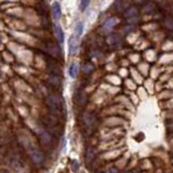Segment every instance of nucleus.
<instances>
[{
  "mask_svg": "<svg viewBox=\"0 0 173 173\" xmlns=\"http://www.w3.org/2000/svg\"><path fill=\"white\" fill-rule=\"evenodd\" d=\"M45 104L50 108V110L55 115H61L64 111V102L58 94H50L45 98Z\"/></svg>",
  "mask_w": 173,
  "mask_h": 173,
  "instance_id": "obj_1",
  "label": "nucleus"
},
{
  "mask_svg": "<svg viewBox=\"0 0 173 173\" xmlns=\"http://www.w3.org/2000/svg\"><path fill=\"white\" fill-rule=\"evenodd\" d=\"M29 157L32 162H35V163H41L43 161V159H45L43 153L41 152L40 149H38V148H34V149L30 150Z\"/></svg>",
  "mask_w": 173,
  "mask_h": 173,
  "instance_id": "obj_2",
  "label": "nucleus"
},
{
  "mask_svg": "<svg viewBox=\"0 0 173 173\" xmlns=\"http://www.w3.org/2000/svg\"><path fill=\"white\" fill-rule=\"evenodd\" d=\"M79 48V37L77 35H71V37L69 38L68 41V49H69V54H74L78 51Z\"/></svg>",
  "mask_w": 173,
  "mask_h": 173,
  "instance_id": "obj_3",
  "label": "nucleus"
},
{
  "mask_svg": "<svg viewBox=\"0 0 173 173\" xmlns=\"http://www.w3.org/2000/svg\"><path fill=\"white\" fill-rule=\"evenodd\" d=\"M53 32H54V35H55L56 40L58 41L60 45H62L64 42V32H63V29L61 28V26L58 24L56 23L53 24Z\"/></svg>",
  "mask_w": 173,
  "mask_h": 173,
  "instance_id": "obj_4",
  "label": "nucleus"
},
{
  "mask_svg": "<svg viewBox=\"0 0 173 173\" xmlns=\"http://www.w3.org/2000/svg\"><path fill=\"white\" fill-rule=\"evenodd\" d=\"M52 17L55 22L60 21L61 16H62V10H61V6L58 2H54L52 4Z\"/></svg>",
  "mask_w": 173,
  "mask_h": 173,
  "instance_id": "obj_5",
  "label": "nucleus"
},
{
  "mask_svg": "<svg viewBox=\"0 0 173 173\" xmlns=\"http://www.w3.org/2000/svg\"><path fill=\"white\" fill-rule=\"evenodd\" d=\"M86 101H87V97H86V94H84V92L78 91L77 94H75V103L77 105L81 106V105H84V103H86Z\"/></svg>",
  "mask_w": 173,
  "mask_h": 173,
  "instance_id": "obj_6",
  "label": "nucleus"
},
{
  "mask_svg": "<svg viewBox=\"0 0 173 173\" xmlns=\"http://www.w3.org/2000/svg\"><path fill=\"white\" fill-rule=\"evenodd\" d=\"M117 22H118L117 19H115V17H111V19H107V21L104 23V26H103V30H104V32H107L109 29H111V28L117 24Z\"/></svg>",
  "mask_w": 173,
  "mask_h": 173,
  "instance_id": "obj_7",
  "label": "nucleus"
},
{
  "mask_svg": "<svg viewBox=\"0 0 173 173\" xmlns=\"http://www.w3.org/2000/svg\"><path fill=\"white\" fill-rule=\"evenodd\" d=\"M77 73H78V66L76 63H73V64L71 65V67H69V76H71V78H75L76 76H77Z\"/></svg>",
  "mask_w": 173,
  "mask_h": 173,
  "instance_id": "obj_8",
  "label": "nucleus"
},
{
  "mask_svg": "<svg viewBox=\"0 0 173 173\" xmlns=\"http://www.w3.org/2000/svg\"><path fill=\"white\" fill-rule=\"evenodd\" d=\"M50 82L54 86H60L61 84V79L58 78V76L56 75H51L50 76Z\"/></svg>",
  "mask_w": 173,
  "mask_h": 173,
  "instance_id": "obj_9",
  "label": "nucleus"
},
{
  "mask_svg": "<svg viewBox=\"0 0 173 173\" xmlns=\"http://www.w3.org/2000/svg\"><path fill=\"white\" fill-rule=\"evenodd\" d=\"M84 122H86L87 126H91L92 121H93V119H92V115L89 113H86L84 116Z\"/></svg>",
  "mask_w": 173,
  "mask_h": 173,
  "instance_id": "obj_10",
  "label": "nucleus"
},
{
  "mask_svg": "<svg viewBox=\"0 0 173 173\" xmlns=\"http://www.w3.org/2000/svg\"><path fill=\"white\" fill-rule=\"evenodd\" d=\"M136 14H137V11L135 10L134 8L129 9V10H127L126 13H124V15H126L127 17H133V16H135Z\"/></svg>",
  "mask_w": 173,
  "mask_h": 173,
  "instance_id": "obj_11",
  "label": "nucleus"
},
{
  "mask_svg": "<svg viewBox=\"0 0 173 173\" xmlns=\"http://www.w3.org/2000/svg\"><path fill=\"white\" fill-rule=\"evenodd\" d=\"M82 30H84V24L82 23H78L77 26H76V29H75V35H77L78 37L82 34Z\"/></svg>",
  "mask_w": 173,
  "mask_h": 173,
  "instance_id": "obj_12",
  "label": "nucleus"
},
{
  "mask_svg": "<svg viewBox=\"0 0 173 173\" xmlns=\"http://www.w3.org/2000/svg\"><path fill=\"white\" fill-rule=\"evenodd\" d=\"M165 25H166V27L167 28L173 30V17H168V19H166Z\"/></svg>",
  "mask_w": 173,
  "mask_h": 173,
  "instance_id": "obj_13",
  "label": "nucleus"
},
{
  "mask_svg": "<svg viewBox=\"0 0 173 173\" xmlns=\"http://www.w3.org/2000/svg\"><path fill=\"white\" fill-rule=\"evenodd\" d=\"M90 1H91V0H81V2H80V10L81 11L86 10L88 8V6L90 4Z\"/></svg>",
  "mask_w": 173,
  "mask_h": 173,
  "instance_id": "obj_14",
  "label": "nucleus"
},
{
  "mask_svg": "<svg viewBox=\"0 0 173 173\" xmlns=\"http://www.w3.org/2000/svg\"><path fill=\"white\" fill-rule=\"evenodd\" d=\"M92 69H93V64H92V63H87V64L84 66V73L89 74Z\"/></svg>",
  "mask_w": 173,
  "mask_h": 173,
  "instance_id": "obj_15",
  "label": "nucleus"
},
{
  "mask_svg": "<svg viewBox=\"0 0 173 173\" xmlns=\"http://www.w3.org/2000/svg\"><path fill=\"white\" fill-rule=\"evenodd\" d=\"M40 139L42 140L43 142H48L50 140V134L48 132H43L42 134L40 135Z\"/></svg>",
  "mask_w": 173,
  "mask_h": 173,
  "instance_id": "obj_16",
  "label": "nucleus"
},
{
  "mask_svg": "<svg viewBox=\"0 0 173 173\" xmlns=\"http://www.w3.org/2000/svg\"><path fill=\"white\" fill-rule=\"evenodd\" d=\"M109 173H117V169H110L109 170Z\"/></svg>",
  "mask_w": 173,
  "mask_h": 173,
  "instance_id": "obj_17",
  "label": "nucleus"
},
{
  "mask_svg": "<svg viewBox=\"0 0 173 173\" xmlns=\"http://www.w3.org/2000/svg\"><path fill=\"white\" fill-rule=\"evenodd\" d=\"M0 173H3V172H0Z\"/></svg>",
  "mask_w": 173,
  "mask_h": 173,
  "instance_id": "obj_18",
  "label": "nucleus"
}]
</instances>
